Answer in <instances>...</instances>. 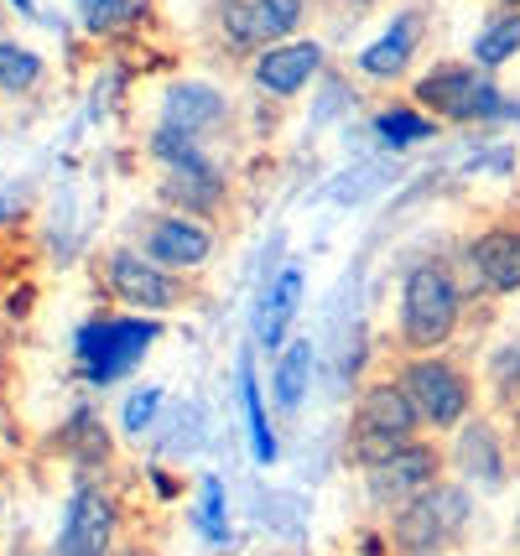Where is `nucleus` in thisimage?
Masks as SVG:
<instances>
[{
  "instance_id": "obj_22",
  "label": "nucleus",
  "mask_w": 520,
  "mask_h": 556,
  "mask_svg": "<svg viewBox=\"0 0 520 556\" xmlns=\"http://www.w3.org/2000/svg\"><path fill=\"white\" fill-rule=\"evenodd\" d=\"M68 453H74V463H84V468H94V463L110 458V432L100 427V416L94 412H74L68 416V427H63V437H58Z\"/></svg>"
},
{
  "instance_id": "obj_3",
  "label": "nucleus",
  "mask_w": 520,
  "mask_h": 556,
  "mask_svg": "<svg viewBox=\"0 0 520 556\" xmlns=\"http://www.w3.org/2000/svg\"><path fill=\"white\" fill-rule=\"evenodd\" d=\"M162 339V323L151 317H89L78 328V364L89 386H115L136 364L147 359V349Z\"/></svg>"
},
{
  "instance_id": "obj_34",
  "label": "nucleus",
  "mask_w": 520,
  "mask_h": 556,
  "mask_svg": "<svg viewBox=\"0 0 520 556\" xmlns=\"http://www.w3.org/2000/svg\"><path fill=\"white\" fill-rule=\"evenodd\" d=\"M130 556H151V552H130Z\"/></svg>"
},
{
  "instance_id": "obj_28",
  "label": "nucleus",
  "mask_w": 520,
  "mask_h": 556,
  "mask_svg": "<svg viewBox=\"0 0 520 556\" xmlns=\"http://www.w3.org/2000/svg\"><path fill=\"white\" fill-rule=\"evenodd\" d=\"M156 412H162V390H156V386L130 390V401H125V432L141 437L151 421H156Z\"/></svg>"
},
{
  "instance_id": "obj_9",
  "label": "nucleus",
  "mask_w": 520,
  "mask_h": 556,
  "mask_svg": "<svg viewBox=\"0 0 520 556\" xmlns=\"http://www.w3.org/2000/svg\"><path fill=\"white\" fill-rule=\"evenodd\" d=\"M110 291L130 307H141V313H167V307L182 302L177 270L156 266L147 250H115L110 255Z\"/></svg>"
},
{
  "instance_id": "obj_18",
  "label": "nucleus",
  "mask_w": 520,
  "mask_h": 556,
  "mask_svg": "<svg viewBox=\"0 0 520 556\" xmlns=\"http://www.w3.org/2000/svg\"><path fill=\"white\" fill-rule=\"evenodd\" d=\"M307 380H313V343L297 339L281 349V364H276V406L281 412H297L307 401Z\"/></svg>"
},
{
  "instance_id": "obj_7",
  "label": "nucleus",
  "mask_w": 520,
  "mask_h": 556,
  "mask_svg": "<svg viewBox=\"0 0 520 556\" xmlns=\"http://www.w3.org/2000/svg\"><path fill=\"white\" fill-rule=\"evenodd\" d=\"M437 447H427V442H406L401 453H391L385 463H375L365 468V484H370V500L385 509H406L411 500H421L427 489L437 484Z\"/></svg>"
},
{
  "instance_id": "obj_29",
  "label": "nucleus",
  "mask_w": 520,
  "mask_h": 556,
  "mask_svg": "<svg viewBox=\"0 0 520 556\" xmlns=\"http://www.w3.org/2000/svg\"><path fill=\"white\" fill-rule=\"evenodd\" d=\"M490 375L499 380V390H510V386H520V333L505 349L495 354V364H490Z\"/></svg>"
},
{
  "instance_id": "obj_1",
  "label": "nucleus",
  "mask_w": 520,
  "mask_h": 556,
  "mask_svg": "<svg viewBox=\"0 0 520 556\" xmlns=\"http://www.w3.org/2000/svg\"><path fill=\"white\" fill-rule=\"evenodd\" d=\"M417 104L453 125H495L510 115L520 121V104L499 94L490 68H479V63H432L417 78Z\"/></svg>"
},
{
  "instance_id": "obj_20",
  "label": "nucleus",
  "mask_w": 520,
  "mask_h": 556,
  "mask_svg": "<svg viewBox=\"0 0 520 556\" xmlns=\"http://www.w3.org/2000/svg\"><path fill=\"white\" fill-rule=\"evenodd\" d=\"M240 401H245V427H250V442H255V458L276 463V432H271V421H266V401H261V380H255L250 354L240 359Z\"/></svg>"
},
{
  "instance_id": "obj_12",
  "label": "nucleus",
  "mask_w": 520,
  "mask_h": 556,
  "mask_svg": "<svg viewBox=\"0 0 520 556\" xmlns=\"http://www.w3.org/2000/svg\"><path fill=\"white\" fill-rule=\"evenodd\" d=\"M147 255L167 270H199L214 255V229L188 214H162L147 229Z\"/></svg>"
},
{
  "instance_id": "obj_17",
  "label": "nucleus",
  "mask_w": 520,
  "mask_h": 556,
  "mask_svg": "<svg viewBox=\"0 0 520 556\" xmlns=\"http://www.w3.org/2000/svg\"><path fill=\"white\" fill-rule=\"evenodd\" d=\"M458 468L469 473L473 484H484V489L505 484V447H499L495 427H490L484 416L469 421V427L458 432Z\"/></svg>"
},
{
  "instance_id": "obj_33",
  "label": "nucleus",
  "mask_w": 520,
  "mask_h": 556,
  "mask_svg": "<svg viewBox=\"0 0 520 556\" xmlns=\"http://www.w3.org/2000/svg\"><path fill=\"white\" fill-rule=\"evenodd\" d=\"M505 5H510V11H520V0H505Z\"/></svg>"
},
{
  "instance_id": "obj_14",
  "label": "nucleus",
  "mask_w": 520,
  "mask_h": 556,
  "mask_svg": "<svg viewBox=\"0 0 520 556\" xmlns=\"http://www.w3.org/2000/svg\"><path fill=\"white\" fill-rule=\"evenodd\" d=\"M162 121L177 125V130H188V136H219L224 125H229V99L214 89V84H199V78H182L173 84L167 94H162Z\"/></svg>"
},
{
  "instance_id": "obj_24",
  "label": "nucleus",
  "mask_w": 520,
  "mask_h": 556,
  "mask_svg": "<svg viewBox=\"0 0 520 556\" xmlns=\"http://www.w3.org/2000/svg\"><path fill=\"white\" fill-rule=\"evenodd\" d=\"M42 84V58L31 48H16V42H0V89L5 94H26Z\"/></svg>"
},
{
  "instance_id": "obj_30",
  "label": "nucleus",
  "mask_w": 520,
  "mask_h": 556,
  "mask_svg": "<svg viewBox=\"0 0 520 556\" xmlns=\"http://www.w3.org/2000/svg\"><path fill=\"white\" fill-rule=\"evenodd\" d=\"M375 182H380V172H365V177H344V182H333L328 193H333V198H344V203H354L359 193H370Z\"/></svg>"
},
{
  "instance_id": "obj_15",
  "label": "nucleus",
  "mask_w": 520,
  "mask_h": 556,
  "mask_svg": "<svg viewBox=\"0 0 520 556\" xmlns=\"http://www.w3.org/2000/svg\"><path fill=\"white\" fill-rule=\"evenodd\" d=\"M417 48H421V16L417 11H401V16H391V26L375 37L370 48L359 52V68L370 78H401L406 63L417 58Z\"/></svg>"
},
{
  "instance_id": "obj_31",
  "label": "nucleus",
  "mask_w": 520,
  "mask_h": 556,
  "mask_svg": "<svg viewBox=\"0 0 520 556\" xmlns=\"http://www.w3.org/2000/svg\"><path fill=\"white\" fill-rule=\"evenodd\" d=\"M151 484H156V494H162V500H173V494H177V484L167 479V473H151Z\"/></svg>"
},
{
  "instance_id": "obj_4",
  "label": "nucleus",
  "mask_w": 520,
  "mask_h": 556,
  "mask_svg": "<svg viewBox=\"0 0 520 556\" xmlns=\"http://www.w3.org/2000/svg\"><path fill=\"white\" fill-rule=\"evenodd\" d=\"M417 406L406 401L401 386H370L354 406V427H348V458L359 468H375L391 453H401L406 442H417Z\"/></svg>"
},
{
  "instance_id": "obj_35",
  "label": "nucleus",
  "mask_w": 520,
  "mask_h": 556,
  "mask_svg": "<svg viewBox=\"0 0 520 556\" xmlns=\"http://www.w3.org/2000/svg\"><path fill=\"white\" fill-rule=\"evenodd\" d=\"M359 5H375V0H359Z\"/></svg>"
},
{
  "instance_id": "obj_5",
  "label": "nucleus",
  "mask_w": 520,
  "mask_h": 556,
  "mask_svg": "<svg viewBox=\"0 0 520 556\" xmlns=\"http://www.w3.org/2000/svg\"><path fill=\"white\" fill-rule=\"evenodd\" d=\"M401 390H406V401L417 406V421L421 427H432V432H453V427H464V416L473 406V390L464 380V369L447 359H432V354H421L401 369Z\"/></svg>"
},
{
  "instance_id": "obj_13",
  "label": "nucleus",
  "mask_w": 520,
  "mask_h": 556,
  "mask_svg": "<svg viewBox=\"0 0 520 556\" xmlns=\"http://www.w3.org/2000/svg\"><path fill=\"white\" fill-rule=\"evenodd\" d=\"M464 261H469L473 281L484 291H495V296L520 291V224H495V229H484L479 240H469Z\"/></svg>"
},
{
  "instance_id": "obj_21",
  "label": "nucleus",
  "mask_w": 520,
  "mask_h": 556,
  "mask_svg": "<svg viewBox=\"0 0 520 556\" xmlns=\"http://www.w3.org/2000/svg\"><path fill=\"white\" fill-rule=\"evenodd\" d=\"M516 52H520V11H505L490 26H479V37H473V63L479 68H499Z\"/></svg>"
},
{
  "instance_id": "obj_26",
  "label": "nucleus",
  "mask_w": 520,
  "mask_h": 556,
  "mask_svg": "<svg viewBox=\"0 0 520 556\" xmlns=\"http://www.w3.org/2000/svg\"><path fill=\"white\" fill-rule=\"evenodd\" d=\"M136 16H141V0H89V5H84L89 31H115V26L136 22Z\"/></svg>"
},
{
  "instance_id": "obj_16",
  "label": "nucleus",
  "mask_w": 520,
  "mask_h": 556,
  "mask_svg": "<svg viewBox=\"0 0 520 556\" xmlns=\"http://www.w3.org/2000/svg\"><path fill=\"white\" fill-rule=\"evenodd\" d=\"M302 266H281V276H271V287H261L255 296V339L261 349H281V333L292 328V313L302 302Z\"/></svg>"
},
{
  "instance_id": "obj_6",
  "label": "nucleus",
  "mask_w": 520,
  "mask_h": 556,
  "mask_svg": "<svg viewBox=\"0 0 520 556\" xmlns=\"http://www.w3.org/2000/svg\"><path fill=\"white\" fill-rule=\"evenodd\" d=\"M469 515H473V505H469L464 489L432 484L421 500H411L406 509H396V541L411 556H432V552H443V546H453V541L464 535Z\"/></svg>"
},
{
  "instance_id": "obj_36",
  "label": "nucleus",
  "mask_w": 520,
  "mask_h": 556,
  "mask_svg": "<svg viewBox=\"0 0 520 556\" xmlns=\"http://www.w3.org/2000/svg\"><path fill=\"white\" fill-rule=\"evenodd\" d=\"M78 5H89V0H78Z\"/></svg>"
},
{
  "instance_id": "obj_32",
  "label": "nucleus",
  "mask_w": 520,
  "mask_h": 556,
  "mask_svg": "<svg viewBox=\"0 0 520 556\" xmlns=\"http://www.w3.org/2000/svg\"><path fill=\"white\" fill-rule=\"evenodd\" d=\"M16 11H26V16H31V0H16Z\"/></svg>"
},
{
  "instance_id": "obj_19",
  "label": "nucleus",
  "mask_w": 520,
  "mask_h": 556,
  "mask_svg": "<svg viewBox=\"0 0 520 556\" xmlns=\"http://www.w3.org/2000/svg\"><path fill=\"white\" fill-rule=\"evenodd\" d=\"M167 203H182L193 214H208L224 198V172L219 167H199V172H167Z\"/></svg>"
},
{
  "instance_id": "obj_2",
  "label": "nucleus",
  "mask_w": 520,
  "mask_h": 556,
  "mask_svg": "<svg viewBox=\"0 0 520 556\" xmlns=\"http://www.w3.org/2000/svg\"><path fill=\"white\" fill-rule=\"evenodd\" d=\"M458 313H464V287L443 261H421V266L406 270V281H401V339L411 349H421V354L443 349L458 328Z\"/></svg>"
},
{
  "instance_id": "obj_23",
  "label": "nucleus",
  "mask_w": 520,
  "mask_h": 556,
  "mask_svg": "<svg viewBox=\"0 0 520 556\" xmlns=\"http://www.w3.org/2000/svg\"><path fill=\"white\" fill-rule=\"evenodd\" d=\"M375 136L385 146H417V141H432L437 125H432V115H421L411 104H391V110L375 115Z\"/></svg>"
},
{
  "instance_id": "obj_25",
  "label": "nucleus",
  "mask_w": 520,
  "mask_h": 556,
  "mask_svg": "<svg viewBox=\"0 0 520 556\" xmlns=\"http://www.w3.org/2000/svg\"><path fill=\"white\" fill-rule=\"evenodd\" d=\"M193 520H199V531L208 535V546H224V541H229V526H224V484L214 473L203 479V505Z\"/></svg>"
},
{
  "instance_id": "obj_27",
  "label": "nucleus",
  "mask_w": 520,
  "mask_h": 556,
  "mask_svg": "<svg viewBox=\"0 0 520 556\" xmlns=\"http://www.w3.org/2000/svg\"><path fill=\"white\" fill-rule=\"evenodd\" d=\"M182 447V453H199L203 447V412L188 401V406H177L173 412V427H167V453Z\"/></svg>"
},
{
  "instance_id": "obj_8",
  "label": "nucleus",
  "mask_w": 520,
  "mask_h": 556,
  "mask_svg": "<svg viewBox=\"0 0 520 556\" xmlns=\"http://www.w3.org/2000/svg\"><path fill=\"white\" fill-rule=\"evenodd\" d=\"M115 526H121L115 500L94 484H78L74 500H68V515H63V531H58L52 556H110Z\"/></svg>"
},
{
  "instance_id": "obj_10",
  "label": "nucleus",
  "mask_w": 520,
  "mask_h": 556,
  "mask_svg": "<svg viewBox=\"0 0 520 556\" xmlns=\"http://www.w3.org/2000/svg\"><path fill=\"white\" fill-rule=\"evenodd\" d=\"M302 26V0H224V37L234 48L287 42Z\"/></svg>"
},
{
  "instance_id": "obj_11",
  "label": "nucleus",
  "mask_w": 520,
  "mask_h": 556,
  "mask_svg": "<svg viewBox=\"0 0 520 556\" xmlns=\"http://www.w3.org/2000/svg\"><path fill=\"white\" fill-rule=\"evenodd\" d=\"M318 73H322V42L297 37V42H276V48L261 52V58H255V68H250V78H255V89H261V94L297 99Z\"/></svg>"
}]
</instances>
